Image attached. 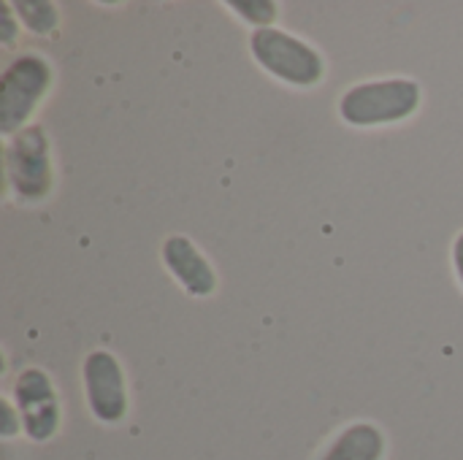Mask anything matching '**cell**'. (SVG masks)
<instances>
[{"instance_id": "cell-1", "label": "cell", "mask_w": 463, "mask_h": 460, "mask_svg": "<svg viewBox=\"0 0 463 460\" xmlns=\"http://www.w3.org/2000/svg\"><path fill=\"white\" fill-rule=\"evenodd\" d=\"M420 106V87L412 79L366 81L347 89L339 100V114L355 127H377L412 117Z\"/></svg>"}, {"instance_id": "cell-2", "label": "cell", "mask_w": 463, "mask_h": 460, "mask_svg": "<svg viewBox=\"0 0 463 460\" xmlns=\"http://www.w3.org/2000/svg\"><path fill=\"white\" fill-rule=\"evenodd\" d=\"M250 49L271 76L296 87H315L326 73L320 52L285 30L258 27L250 38Z\"/></svg>"}, {"instance_id": "cell-3", "label": "cell", "mask_w": 463, "mask_h": 460, "mask_svg": "<svg viewBox=\"0 0 463 460\" xmlns=\"http://www.w3.org/2000/svg\"><path fill=\"white\" fill-rule=\"evenodd\" d=\"M52 84V65L41 54H22L14 60L0 81V133H16L30 114L35 111L38 100L46 95Z\"/></svg>"}, {"instance_id": "cell-4", "label": "cell", "mask_w": 463, "mask_h": 460, "mask_svg": "<svg viewBox=\"0 0 463 460\" xmlns=\"http://www.w3.org/2000/svg\"><path fill=\"white\" fill-rule=\"evenodd\" d=\"M5 176L24 203H38L52 192L49 138L41 127H24L11 138L5 146Z\"/></svg>"}, {"instance_id": "cell-5", "label": "cell", "mask_w": 463, "mask_h": 460, "mask_svg": "<svg viewBox=\"0 0 463 460\" xmlns=\"http://www.w3.org/2000/svg\"><path fill=\"white\" fill-rule=\"evenodd\" d=\"M84 393L92 415L100 423H119L128 412V390L125 377L111 352H92L84 361Z\"/></svg>"}, {"instance_id": "cell-6", "label": "cell", "mask_w": 463, "mask_h": 460, "mask_svg": "<svg viewBox=\"0 0 463 460\" xmlns=\"http://www.w3.org/2000/svg\"><path fill=\"white\" fill-rule=\"evenodd\" d=\"M14 396H16L19 423L24 426V434L33 442L52 439L60 426V407L52 380L41 369H27L19 374Z\"/></svg>"}, {"instance_id": "cell-7", "label": "cell", "mask_w": 463, "mask_h": 460, "mask_svg": "<svg viewBox=\"0 0 463 460\" xmlns=\"http://www.w3.org/2000/svg\"><path fill=\"white\" fill-rule=\"evenodd\" d=\"M163 260L168 271L184 285L190 296H212L217 287V274L209 260L198 252V247L184 236H171L163 244Z\"/></svg>"}, {"instance_id": "cell-8", "label": "cell", "mask_w": 463, "mask_h": 460, "mask_svg": "<svg viewBox=\"0 0 463 460\" xmlns=\"http://www.w3.org/2000/svg\"><path fill=\"white\" fill-rule=\"evenodd\" d=\"M383 450H385L383 434L369 423H358L345 434H339V439L331 445L323 460H383Z\"/></svg>"}, {"instance_id": "cell-9", "label": "cell", "mask_w": 463, "mask_h": 460, "mask_svg": "<svg viewBox=\"0 0 463 460\" xmlns=\"http://www.w3.org/2000/svg\"><path fill=\"white\" fill-rule=\"evenodd\" d=\"M16 16L35 35H49L57 30V8L46 0H22L16 3Z\"/></svg>"}, {"instance_id": "cell-10", "label": "cell", "mask_w": 463, "mask_h": 460, "mask_svg": "<svg viewBox=\"0 0 463 460\" xmlns=\"http://www.w3.org/2000/svg\"><path fill=\"white\" fill-rule=\"evenodd\" d=\"M231 8H236L244 19L255 22L258 27H266L277 19V5L274 3H231Z\"/></svg>"}, {"instance_id": "cell-11", "label": "cell", "mask_w": 463, "mask_h": 460, "mask_svg": "<svg viewBox=\"0 0 463 460\" xmlns=\"http://www.w3.org/2000/svg\"><path fill=\"white\" fill-rule=\"evenodd\" d=\"M0 11H3V14H0V27H3L0 35H3L5 43H11V41L16 38V27L11 24V16H16V14H11V5H8V3H3Z\"/></svg>"}, {"instance_id": "cell-12", "label": "cell", "mask_w": 463, "mask_h": 460, "mask_svg": "<svg viewBox=\"0 0 463 460\" xmlns=\"http://www.w3.org/2000/svg\"><path fill=\"white\" fill-rule=\"evenodd\" d=\"M453 263H456V271H458V279L463 285V233L456 239V247H453Z\"/></svg>"}, {"instance_id": "cell-13", "label": "cell", "mask_w": 463, "mask_h": 460, "mask_svg": "<svg viewBox=\"0 0 463 460\" xmlns=\"http://www.w3.org/2000/svg\"><path fill=\"white\" fill-rule=\"evenodd\" d=\"M3 415H5L3 434H5V437H14V434H16V420H14V415H11V407H8V401H3Z\"/></svg>"}]
</instances>
